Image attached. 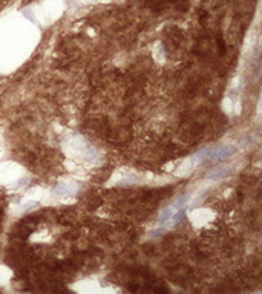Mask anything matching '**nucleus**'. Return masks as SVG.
I'll return each mask as SVG.
<instances>
[{"label":"nucleus","mask_w":262,"mask_h":294,"mask_svg":"<svg viewBox=\"0 0 262 294\" xmlns=\"http://www.w3.org/2000/svg\"><path fill=\"white\" fill-rule=\"evenodd\" d=\"M235 152L233 147L230 146H224V147H215V149H205L203 152H199L196 155V158H201L198 161H222V159H227L228 156H231Z\"/></svg>","instance_id":"nucleus-1"}]
</instances>
